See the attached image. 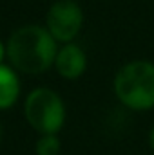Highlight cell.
<instances>
[{"instance_id": "6da1fadb", "label": "cell", "mask_w": 154, "mask_h": 155, "mask_svg": "<svg viewBox=\"0 0 154 155\" xmlns=\"http://www.w3.org/2000/svg\"><path fill=\"white\" fill-rule=\"evenodd\" d=\"M9 65L26 76H38L54 67L60 43L51 36L45 25L26 24L16 27L5 41Z\"/></svg>"}, {"instance_id": "7a4b0ae2", "label": "cell", "mask_w": 154, "mask_h": 155, "mask_svg": "<svg viewBox=\"0 0 154 155\" xmlns=\"http://www.w3.org/2000/svg\"><path fill=\"white\" fill-rule=\"evenodd\" d=\"M113 92L118 103L131 112H149L154 108V61L131 60L113 78Z\"/></svg>"}, {"instance_id": "3957f363", "label": "cell", "mask_w": 154, "mask_h": 155, "mask_svg": "<svg viewBox=\"0 0 154 155\" xmlns=\"http://www.w3.org/2000/svg\"><path fill=\"white\" fill-rule=\"evenodd\" d=\"M24 117L38 135H58L65 124L67 108L56 90L37 87L24 99Z\"/></svg>"}, {"instance_id": "277c9868", "label": "cell", "mask_w": 154, "mask_h": 155, "mask_svg": "<svg viewBox=\"0 0 154 155\" xmlns=\"http://www.w3.org/2000/svg\"><path fill=\"white\" fill-rule=\"evenodd\" d=\"M83 9L75 0H54L45 15V29L60 45L71 43L83 29Z\"/></svg>"}, {"instance_id": "5b68a950", "label": "cell", "mask_w": 154, "mask_h": 155, "mask_svg": "<svg viewBox=\"0 0 154 155\" xmlns=\"http://www.w3.org/2000/svg\"><path fill=\"white\" fill-rule=\"evenodd\" d=\"M87 54L85 51L75 43H64L58 47L56 52V60H54V71L56 74L67 81H75L78 78H82L87 71Z\"/></svg>"}, {"instance_id": "8992f818", "label": "cell", "mask_w": 154, "mask_h": 155, "mask_svg": "<svg viewBox=\"0 0 154 155\" xmlns=\"http://www.w3.org/2000/svg\"><path fill=\"white\" fill-rule=\"evenodd\" d=\"M20 99V78L18 72L2 63L0 65V110H9Z\"/></svg>"}, {"instance_id": "52a82bcc", "label": "cell", "mask_w": 154, "mask_h": 155, "mask_svg": "<svg viewBox=\"0 0 154 155\" xmlns=\"http://www.w3.org/2000/svg\"><path fill=\"white\" fill-rule=\"evenodd\" d=\"M62 153V141L58 135H40L35 143V155H60Z\"/></svg>"}, {"instance_id": "ba28073f", "label": "cell", "mask_w": 154, "mask_h": 155, "mask_svg": "<svg viewBox=\"0 0 154 155\" xmlns=\"http://www.w3.org/2000/svg\"><path fill=\"white\" fill-rule=\"evenodd\" d=\"M147 144H149V148L154 152V124L149 128V132H147Z\"/></svg>"}, {"instance_id": "9c48e42d", "label": "cell", "mask_w": 154, "mask_h": 155, "mask_svg": "<svg viewBox=\"0 0 154 155\" xmlns=\"http://www.w3.org/2000/svg\"><path fill=\"white\" fill-rule=\"evenodd\" d=\"M7 58V47H5V43L0 40V65L4 63V60Z\"/></svg>"}, {"instance_id": "30bf717a", "label": "cell", "mask_w": 154, "mask_h": 155, "mask_svg": "<svg viewBox=\"0 0 154 155\" xmlns=\"http://www.w3.org/2000/svg\"><path fill=\"white\" fill-rule=\"evenodd\" d=\"M0 143H2V123H0Z\"/></svg>"}]
</instances>
